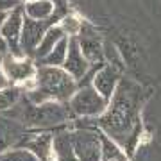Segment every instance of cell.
Returning <instances> with one entry per match:
<instances>
[{
	"mask_svg": "<svg viewBox=\"0 0 161 161\" xmlns=\"http://www.w3.org/2000/svg\"><path fill=\"white\" fill-rule=\"evenodd\" d=\"M111 106L106 108L100 118V127L113 140L120 142L131 150L136 138V113L140 102V88L131 80H118L113 93Z\"/></svg>",
	"mask_w": 161,
	"mask_h": 161,
	"instance_id": "1",
	"label": "cell"
},
{
	"mask_svg": "<svg viewBox=\"0 0 161 161\" xmlns=\"http://www.w3.org/2000/svg\"><path fill=\"white\" fill-rule=\"evenodd\" d=\"M36 90L29 93L32 104H41L47 100H70L77 92L75 79L59 66H40L36 70Z\"/></svg>",
	"mask_w": 161,
	"mask_h": 161,
	"instance_id": "2",
	"label": "cell"
},
{
	"mask_svg": "<svg viewBox=\"0 0 161 161\" xmlns=\"http://www.w3.org/2000/svg\"><path fill=\"white\" fill-rule=\"evenodd\" d=\"M70 111L77 116H97L102 115L108 108V100H104L93 86H82L70 98Z\"/></svg>",
	"mask_w": 161,
	"mask_h": 161,
	"instance_id": "3",
	"label": "cell"
},
{
	"mask_svg": "<svg viewBox=\"0 0 161 161\" xmlns=\"http://www.w3.org/2000/svg\"><path fill=\"white\" fill-rule=\"evenodd\" d=\"M72 149L79 161H100L102 159V149H100V138L92 131L79 129L70 134Z\"/></svg>",
	"mask_w": 161,
	"mask_h": 161,
	"instance_id": "4",
	"label": "cell"
},
{
	"mask_svg": "<svg viewBox=\"0 0 161 161\" xmlns=\"http://www.w3.org/2000/svg\"><path fill=\"white\" fill-rule=\"evenodd\" d=\"M54 18L50 20H32L29 16H23V25H22V34H20V47L22 52L25 54H34L36 47L40 45L43 36L52 25H54Z\"/></svg>",
	"mask_w": 161,
	"mask_h": 161,
	"instance_id": "5",
	"label": "cell"
},
{
	"mask_svg": "<svg viewBox=\"0 0 161 161\" xmlns=\"http://www.w3.org/2000/svg\"><path fill=\"white\" fill-rule=\"evenodd\" d=\"M23 16H25L23 9L20 6H16L14 9H11V13H7V18L4 20L2 27H0L2 38L7 41V47L13 50V56H16V58H22V52L18 50V47H20Z\"/></svg>",
	"mask_w": 161,
	"mask_h": 161,
	"instance_id": "6",
	"label": "cell"
},
{
	"mask_svg": "<svg viewBox=\"0 0 161 161\" xmlns=\"http://www.w3.org/2000/svg\"><path fill=\"white\" fill-rule=\"evenodd\" d=\"M2 68H4L6 79L13 82H23L36 75V66L31 59L16 58L13 54H7L6 58H2Z\"/></svg>",
	"mask_w": 161,
	"mask_h": 161,
	"instance_id": "7",
	"label": "cell"
},
{
	"mask_svg": "<svg viewBox=\"0 0 161 161\" xmlns=\"http://www.w3.org/2000/svg\"><path fill=\"white\" fill-rule=\"evenodd\" d=\"M25 136L27 134H25L23 124L0 115V154L6 152L7 149H13L14 145L22 143Z\"/></svg>",
	"mask_w": 161,
	"mask_h": 161,
	"instance_id": "8",
	"label": "cell"
},
{
	"mask_svg": "<svg viewBox=\"0 0 161 161\" xmlns=\"http://www.w3.org/2000/svg\"><path fill=\"white\" fill-rule=\"evenodd\" d=\"M63 66H64L63 68L64 72L70 74L75 80H80L82 77H84V74L88 72L90 63H88L86 59H84V56H82L79 41H77L75 36L72 38V40H68V52H66V58H64Z\"/></svg>",
	"mask_w": 161,
	"mask_h": 161,
	"instance_id": "9",
	"label": "cell"
},
{
	"mask_svg": "<svg viewBox=\"0 0 161 161\" xmlns=\"http://www.w3.org/2000/svg\"><path fill=\"white\" fill-rule=\"evenodd\" d=\"M92 86L95 88V92L104 100H109L113 97V93H115L116 86H118V72L113 66H102L93 75Z\"/></svg>",
	"mask_w": 161,
	"mask_h": 161,
	"instance_id": "10",
	"label": "cell"
},
{
	"mask_svg": "<svg viewBox=\"0 0 161 161\" xmlns=\"http://www.w3.org/2000/svg\"><path fill=\"white\" fill-rule=\"evenodd\" d=\"M77 41H79V47H80V52L86 59L88 63H100L102 61V45H100V40L98 36L93 32L92 29H84L80 31V34L77 36Z\"/></svg>",
	"mask_w": 161,
	"mask_h": 161,
	"instance_id": "11",
	"label": "cell"
},
{
	"mask_svg": "<svg viewBox=\"0 0 161 161\" xmlns=\"http://www.w3.org/2000/svg\"><path fill=\"white\" fill-rule=\"evenodd\" d=\"M52 140H54V136L47 134V132H43V134H32V136L25 138V149L31 150L40 161H56V158H52L54 156Z\"/></svg>",
	"mask_w": 161,
	"mask_h": 161,
	"instance_id": "12",
	"label": "cell"
},
{
	"mask_svg": "<svg viewBox=\"0 0 161 161\" xmlns=\"http://www.w3.org/2000/svg\"><path fill=\"white\" fill-rule=\"evenodd\" d=\"M63 38H64V31L61 29V25H52L50 29L45 32L43 40L40 41V45L36 47L34 56L38 59H43L45 56H48V54H50V50L58 45V41L63 40Z\"/></svg>",
	"mask_w": 161,
	"mask_h": 161,
	"instance_id": "13",
	"label": "cell"
},
{
	"mask_svg": "<svg viewBox=\"0 0 161 161\" xmlns=\"http://www.w3.org/2000/svg\"><path fill=\"white\" fill-rule=\"evenodd\" d=\"M52 150L56 156V161H79L72 149V142H70V134L61 132L52 140Z\"/></svg>",
	"mask_w": 161,
	"mask_h": 161,
	"instance_id": "14",
	"label": "cell"
},
{
	"mask_svg": "<svg viewBox=\"0 0 161 161\" xmlns=\"http://www.w3.org/2000/svg\"><path fill=\"white\" fill-rule=\"evenodd\" d=\"M23 13L32 20H48L54 13V4L50 0H32L27 2Z\"/></svg>",
	"mask_w": 161,
	"mask_h": 161,
	"instance_id": "15",
	"label": "cell"
},
{
	"mask_svg": "<svg viewBox=\"0 0 161 161\" xmlns=\"http://www.w3.org/2000/svg\"><path fill=\"white\" fill-rule=\"evenodd\" d=\"M66 52H68V40H66V36H64L63 40L58 41V45L52 48L48 56L40 59L41 66H59V64H63L64 58H66Z\"/></svg>",
	"mask_w": 161,
	"mask_h": 161,
	"instance_id": "16",
	"label": "cell"
},
{
	"mask_svg": "<svg viewBox=\"0 0 161 161\" xmlns=\"http://www.w3.org/2000/svg\"><path fill=\"white\" fill-rule=\"evenodd\" d=\"M100 149H102V161H127L122 149L108 136H100Z\"/></svg>",
	"mask_w": 161,
	"mask_h": 161,
	"instance_id": "17",
	"label": "cell"
},
{
	"mask_svg": "<svg viewBox=\"0 0 161 161\" xmlns=\"http://www.w3.org/2000/svg\"><path fill=\"white\" fill-rule=\"evenodd\" d=\"M22 98V90L20 88L6 86L0 90V111L11 109L13 106H16Z\"/></svg>",
	"mask_w": 161,
	"mask_h": 161,
	"instance_id": "18",
	"label": "cell"
},
{
	"mask_svg": "<svg viewBox=\"0 0 161 161\" xmlns=\"http://www.w3.org/2000/svg\"><path fill=\"white\" fill-rule=\"evenodd\" d=\"M0 161H40L27 149H13L0 154Z\"/></svg>",
	"mask_w": 161,
	"mask_h": 161,
	"instance_id": "19",
	"label": "cell"
},
{
	"mask_svg": "<svg viewBox=\"0 0 161 161\" xmlns=\"http://www.w3.org/2000/svg\"><path fill=\"white\" fill-rule=\"evenodd\" d=\"M61 29L64 31V34H66V32H68V34H75V32H79L80 23H79V20H75V18H64V22L61 23Z\"/></svg>",
	"mask_w": 161,
	"mask_h": 161,
	"instance_id": "20",
	"label": "cell"
},
{
	"mask_svg": "<svg viewBox=\"0 0 161 161\" xmlns=\"http://www.w3.org/2000/svg\"><path fill=\"white\" fill-rule=\"evenodd\" d=\"M20 0H0V13H7L9 9H14Z\"/></svg>",
	"mask_w": 161,
	"mask_h": 161,
	"instance_id": "21",
	"label": "cell"
},
{
	"mask_svg": "<svg viewBox=\"0 0 161 161\" xmlns=\"http://www.w3.org/2000/svg\"><path fill=\"white\" fill-rule=\"evenodd\" d=\"M6 86H7V79H6V75H4V72H2V58H0V90Z\"/></svg>",
	"mask_w": 161,
	"mask_h": 161,
	"instance_id": "22",
	"label": "cell"
},
{
	"mask_svg": "<svg viewBox=\"0 0 161 161\" xmlns=\"http://www.w3.org/2000/svg\"><path fill=\"white\" fill-rule=\"evenodd\" d=\"M7 50H9V47H7V41L2 38V34H0V54H6Z\"/></svg>",
	"mask_w": 161,
	"mask_h": 161,
	"instance_id": "23",
	"label": "cell"
},
{
	"mask_svg": "<svg viewBox=\"0 0 161 161\" xmlns=\"http://www.w3.org/2000/svg\"><path fill=\"white\" fill-rule=\"evenodd\" d=\"M6 18H7V13H0V27H2V23H4Z\"/></svg>",
	"mask_w": 161,
	"mask_h": 161,
	"instance_id": "24",
	"label": "cell"
},
{
	"mask_svg": "<svg viewBox=\"0 0 161 161\" xmlns=\"http://www.w3.org/2000/svg\"><path fill=\"white\" fill-rule=\"evenodd\" d=\"M27 2H32V0H27Z\"/></svg>",
	"mask_w": 161,
	"mask_h": 161,
	"instance_id": "25",
	"label": "cell"
}]
</instances>
